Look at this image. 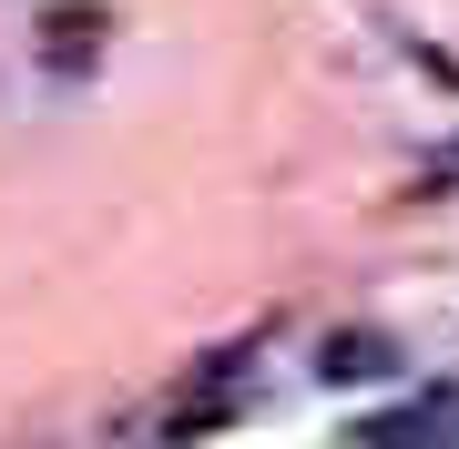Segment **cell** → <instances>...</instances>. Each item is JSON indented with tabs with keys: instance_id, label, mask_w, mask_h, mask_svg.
Wrapping results in <instances>:
<instances>
[{
	"instance_id": "cell-4",
	"label": "cell",
	"mask_w": 459,
	"mask_h": 449,
	"mask_svg": "<svg viewBox=\"0 0 459 449\" xmlns=\"http://www.w3.org/2000/svg\"><path fill=\"white\" fill-rule=\"evenodd\" d=\"M419 174H429V184H459V143H449V153H429Z\"/></svg>"
},
{
	"instance_id": "cell-3",
	"label": "cell",
	"mask_w": 459,
	"mask_h": 449,
	"mask_svg": "<svg viewBox=\"0 0 459 449\" xmlns=\"http://www.w3.org/2000/svg\"><path fill=\"white\" fill-rule=\"evenodd\" d=\"M449 429H459V388H429L419 409H388V419H377L368 449H439Z\"/></svg>"
},
{
	"instance_id": "cell-2",
	"label": "cell",
	"mask_w": 459,
	"mask_h": 449,
	"mask_svg": "<svg viewBox=\"0 0 459 449\" xmlns=\"http://www.w3.org/2000/svg\"><path fill=\"white\" fill-rule=\"evenodd\" d=\"M398 367V337L388 327H337L327 348H316V378L327 388H368V378H388Z\"/></svg>"
},
{
	"instance_id": "cell-1",
	"label": "cell",
	"mask_w": 459,
	"mask_h": 449,
	"mask_svg": "<svg viewBox=\"0 0 459 449\" xmlns=\"http://www.w3.org/2000/svg\"><path fill=\"white\" fill-rule=\"evenodd\" d=\"M102 31H113V21H102V0H51V11H41V72H51V82H82V72L102 62Z\"/></svg>"
}]
</instances>
